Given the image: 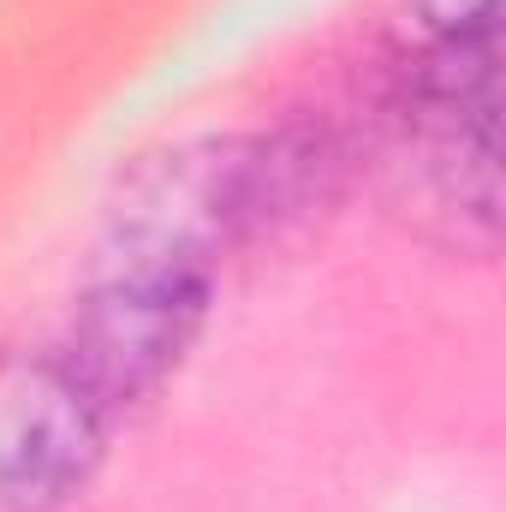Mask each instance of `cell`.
Masks as SVG:
<instances>
[{
	"label": "cell",
	"mask_w": 506,
	"mask_h": 512,
	"mask_svg": "<svg viewBox=\"0 0 506 512\" xmlns=\"http://www.w3.org/2000/svg\"><path fill=\"white\" fill-rule=\"evenodd\" d=\"M387 209L429 245L495 256L501 239V90L393 96V137L381 143Z\"/></svg>",
	"instance_id": "1"
},
{
	"label": "cell",
	"mask_w": 506,
	"mask_h": 512,
	"mask_svg": "<svg viewBox=\"0 0 506 512\" xmlns=\"http://www.w3.org/2000/svg\"><path fill=\"white\" fill-rule=\"evenodd\" d=\"M209 292H215V280H203V274L96 262L72 304L60 358L78 370V382L108 411L143 405L191 358V346L209 322Z\"/></svg>",
	"instance_id": "2"
},
{
	"label": "cell",
	"mask_w": 506,
	"mask_h": 512,
	"mask_svg": "<svg viewBox=\"0 0 506 512\" xmlns=\"http://www.w3.org/2000/svg\"><path fill=\"white\" fill-rule=\"evenodd\" d=\"M108 423L60 352H0V512L72 507L102 471Z\"/></svg>",
	"instance_id": "3"
},
{
	"label": "cell",
	"mask_w": 506,
	"mask_h": 512,
	"mask_svg": "<svg viewBox=\"0 0 506 512\" xmlns=\"http://www.w3.org/2000/svg\"><path fill=\"white\" fill-rule=\"evenodd\" d=\"M405 6H411V18L423 24L429 42L501 30V0H405Z\"/></svg>",
	"instance_id": "4"
}]
</instances>
